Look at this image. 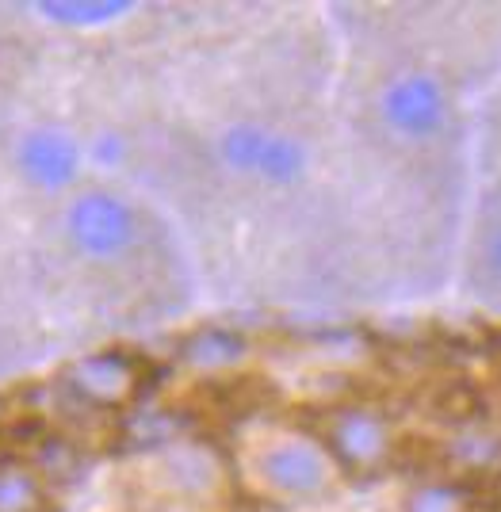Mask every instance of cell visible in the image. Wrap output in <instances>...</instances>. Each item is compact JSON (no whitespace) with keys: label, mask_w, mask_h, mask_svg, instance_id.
Segmentation results:
<instances>
[{"label":"cell","mask_w":501,"mask_h":512,"mask_svg":"<svg viewBox=\"0 0 501 512\" xmlns=\"http://www.w3.org/2000/svg\"><path fill=\"white\" fill-rule=\"evenodd\" d=\"M134 4L127 0H43L35 4V12L46 23L58 27H73V31H92V27H108V23L123 20Z\"/></svg>","instance_id":"obj_9"},{"label":"cell","mask_w":501,"mask_h":512,"mask_svg":"<svg viewBox=\"0 0 501 512\" xmlns=\"http://www.w3.org/2000/svg\"><path fill=\"white\" fill-rule=\"evenodd\" d=\"M467 291L501 310V184L482 192L475 211V230L467 241Z\"/></svg>","instance_id":"obj_7"},{"label":"cell","mask_w":501,"mask_h":512,"mask_svg":"<svg viewBox=\"0 0 501 512\" xmlns=\"http://www.w3.org/2000/svg\"><path fill=\"white\" fill-rule=\"evenodd\" d=\"M62 230L81 260L111 268L138 253L146 222L127 195L111 192V188H81L66 199Z\"/></svg>","instance_id":"obj_3"},{"label":"cell","mask_w":501,"mask_h":512,"mask_svg":"<svg viewBox=\"0 0 501 512\" xmlns=\"http://www.w3.org/2000/svg\"><path fill=\"white\" fill-rule=\"evenodd\" d=\"M318 440L341 474H379L391 463L394 428L383 409L349 402V406L329 409Z\"/></svg>","instance_id":"obj_5"},{"label":"cell","mask_w":501,"mask_h":512,"mask_svg":"<svg viewBox=\"0 0 501 512\" xmlns=\"http://www.w3.org/2000/svg\"><path fill=\"white\" fill-rule=\"evenodd\" d=\"M16 169L35 192H69L85 169V146L62 127H35L16 142Z\"/></svg>","instance_id":"obj_6"},{"label":"cell","mask_w":501,"mask_h":512,"mask_svg":"<svg viewBox=\"0 0 501 512\" xmlns=\"http://www.w3.org/2000/svg\"><path fill=\"white\" fill-rule=\"evenodd\" d=\"M253 474L264 493L280 497L287 505H310V501L329 497L341 470L329 459L318 436L280 432V436H268L253 451Z\"/></svg>","instance_id":"obj_4"},{"label":"cell","mask_w":501,"mask_h":512,"mask_svg":"<svg viewBox=\"0 0 501 512\" xmlns=\"http://www.w3.org/2000/svg\"><path fill=\"white\" fill-rule=\"evenodd\" d=\"M66 386L96 409H119L127 406L138 390V363L127 352H88L77 356L66 371Z\"/></svg>","instance_id":"obj_8"},{"label":"cell","mask_w":501,"mask_h":512,"mask_svg":"<svg viewBox=\"0 0 501 512\" xmlns=\"http://www.w3.org/2000/svg\"><path fill=\"white\" fill-rule=\"evenodd\" d=\"M215 161L230 176L268 192H295L310 176V146L303 134L261 119H238L215 134Z\"/></svg>","instance_id":"obj_2"},{"label":"cell","mask_w":501,"mask_h":512,"mask_svg":"<svg viewBox=\"0 0 501 512\" xmlns=\"http://www.w3.org/2000/svg\"><path fill=\"white\" fill-rule=\"evenodd\" d=\"M249 356V344L245 337L230 333V329H199L192 341L184 344V360L192 363L203 375H218V371H230Z\"/></svg>","instance_id":"obj_10"},{"label":"cell","mask_w":501,"mask_h":512,"mask_svg":"<svg viewBox=\"0 0 501 512\" xmlns=\"http://www.w3.org/2000/svg\"><path fill=\"white\" fill-rule=\"evenodd\" d=\"M46 490L23 463H0V512H43Z\"/></svg>","instance_id":"obj_11"},{"label":"cell","mask_w":501,"mask_h":512,"mask_svg":"<svg viewBox=\"0 0 501 512\" xmlns=\"http://www.w3.org/2000/svg\"><path fill=\"white\" fill-rule=\"evenodd\" d=\"M402 512H475V501L456 482H421L406 493Z\"/></svg>","instance_id":"obj_12"},{"label":"cell","mask_w":501,"mask_h":512,"mask_svg":"<svg viewBox=\"0 0 501 512\" xmlns=\"http://www.w3.org/2000/svg\"><path fill=\"white\" fill-rule=\"evenodd\" d=\"M371 115L379 134L402 153H452L459 142V96L448 77L433 65H398L391 69L375 96Z\"/></svg>","instance_id":"obj_1"}]
</instances>
